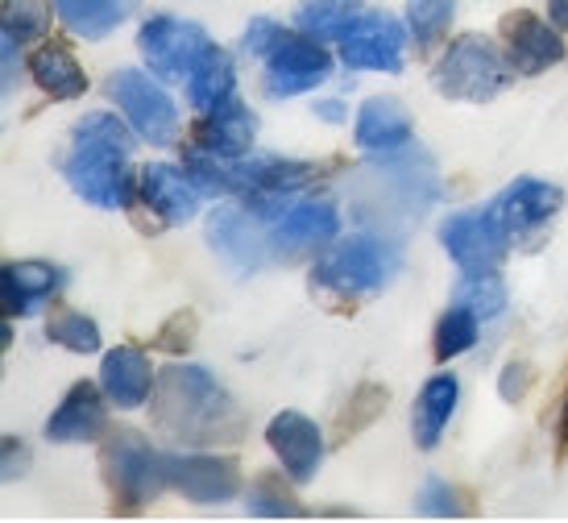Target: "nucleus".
<instances>
[{"mask_svg":"<svg viewBox=\"0 0 568 523\" xmlns=\"http://www.w3.org/2000/svg\"><path fill=\"white\" fill-rule=\"evenodd\" d=\"M510 76H515V67L506 59V50H498V42H489L486 33H460L436 63L432 83L444 100L489 104L510 88Z\"/></svg>","mask_w":568,"mask_h":523,"instance_id":"nucleus-3","label":"nucleus"},{"mask_svg":"<svg viewBox=\"0 0 568 523\" xmlns=\"http://www.w3.org/2000/svg\"><path fill=\"white\" fill-rule=\"evenodd\" d=\"M386 403H390L386 386H378V382H362V386L348 395L345 412L336 415L332 449H341V444H348L353 436H362L365 429H374V424H378V415L386 412Z\"/></svg>","mask_w":568,"mask_h":523,"instance_id":"nucleus-28","label":"nucleus"},{"mask_svg":"<svg viewBox=\"0 0 568 523\" xmlns=\"http://www.w3.org/2000/svg\"><path fill=\"white\" fill-rule=\"evenodd\" d=\"M465 308H474L477 316H498L506 308V286L498 274H469L465 283H460V295H457Z\"/></svg>","mask_w":568,"mask_h":523,"instance_id":"nucleus-34","label":"nucleus"},{"mask_svg":"<svg viewBox=\"0 0 568 523\" xmlns=\"http://www.w3.org/2000/svg\"><path fill=\"white\" fill-rule=\"evenodd\" d=\"M138 47H142L145 67H150L159 80H187L191 71H195V63H200V54L212 47V38H207V30L195 26V21L159 13L142 26Z\"/></svg>","mask_w":568,"mask_h":523,"instance_id":"nucleus-8","label":"nucleus"},{"mask_svg":"<svg viewBox=\"0 0 568 523\" xmlns=\"http://www.w3.org/2000/svg\"><path fill=\"white\" fill-rule=\"evenodd\" d=\"M457 17V0H410L407 4V26L419 47H436L448 26Z\"/></svg>","mask_w":568,"mask_h":523,"instance_id":"nucleus-30","label":"nucleus"},{"mask_svg":"<svg viewBox=\"0 0 568 523\" xmlns=\"http://www.w3.org/2000/svg\"><path fill=\"white\" fill-rule=\"evenodd\" d=\"M162 474H166V486L179 491L191 503H229L237 494V461L224 457V453H162Z\"/></svg>","mask_w":568,"mask_h":523,"instance_id":"nucleus-13","label":"nucleus"},{"mask_svg":"<svg viewBox=\"0 0 568 523\" xmlns=\"http://www.w3.org/2000/svg\"><path fill=\"white\" fill-rule=\"evenodd\" d=\"M477 312L474 308H465V303H457V308H448L440 320H436V341H432V353H436V362H453V358H460L465 349L477 345Z\"/></svg>","mask_w":568,"mask_h":523,"instance_id":"nucleus-29","label":"nucleus"},{"mask_svg":"<svg viewBox=\"0 0 568 523\" xmlns=\"http://www.w3.org/2000/svg\"><path fill=\"white\" fill-rule=\"evenodd\" d=\"M138 195H142V204L150 208L162 224H187L191 217L200 212V195H204V191L195 188L191 171H183V167L150 162V167H142Z\"/></svg>","mask_w":568,"mask_h":523,"instance_id":"nucleus-18","label":"nucleus"},{"mask_svg":"<svg viewBox=\"0 0 568 523\" xmlns=\"http://www.w3.org/2000/svg\"><path fill=\"white\" fill-rule=\"evenodd\" d=\"M109 95L112 104L125 112V121L133 125V133H142L150 145H171L179 133V109L166 95L159 80H150L145 71H112L109 76Z\"/></svg>","mask_w":568,"mask_h":523,"instance_id":"nucleus-7","label":"nucleus"},{"mask_svg":"<svg viewBox=\"0 0 568 523\" xmlns=\"http://www.w3.org/2000/svg\"><path fill=\"white\" fill-rule=\"evenodd\" d=\"M262 88L274 100H286V95L312 92L332 76V54L324 47H316V38L307 33H291L283 30L274 33V42L262 50Z\"/></svg>","mask_w":568,"mask_h":523,"instance_id":"nucleus-6","label":"nucleus"},{"mask_svg":"<svg viewBox=\"0 0 568 523\" xmlns=\"http://www.w3.org/2000/svg\"><path fill=\"white\" fill-rule=\"evenodd\" d=\"M100 470L112 499V515H142L166 486L162 453L150 449L142 432L116 429L100 449Z\"/></svg>","mask_w":568,"mask_h":523,"instance_id":"nucleus-4","label":"nucleus"},{"mask_svg":"<svg viewBox=\"0 0 568 523\" xmlns=\"http://www.w3.org/2000/svg\"><path fill=\"white\" fill-rule=\"evenodd\" d=\"M556 444H560V453H568V391H565V408H560V429H556Z\"/></svg>","mask_w":568,"mask_h":523,"instance_id":"nucleus-40","label":"nucleus"},{"mask_svg":"<svg viewBox=\"0 0 568 523\" xmlns=\"http://www.w3.org/2000/svg\"><path fill=\"white\" fill-rule=\"evenodd\" d=\"M0 21H4V30L13 33V38L33 42L50 26V0H4L0 4Z\"/></svg>","mask_w":568,"mask_h":523,"instance_id":"nucleus-33","label":"nucleus"},{"mask_svg":"<svg viewBox=\"0 0 568 523\" xmlns=\"http://www.w3.org/2000/svg\"><path fill=\"white\" fill-rule=\"evenodd\" d=\"M548 21L560 26V30H568V0H548Z\"/></svg>","mask_w":568,"mask_h":523,"instance_id":"nucleus-39","label":"nucleus"},{"mask_svg":"<svg viewBox=\"0 0 568 523\" xmlns=\"http://www.w3.org/2000/svg\"><path fill=\"white\" fill-rule=\"evenodd\" d=\"M531 382H536V370L527 362H506L503 374H498V395L506 403H523V399L531 395Z\"/></svg>","mask_w":568,"mask_h":523,"instance_id":"nucleus-36","label":"nucleus"},{"mask_svg":"<svg viewBox=\"0 0 568 523\" xmlns=\"http://www.w3.org/2000/svg\"><path fill=\"white\" fill-rule=\"evenodd\" d=\"M30 67L33 83L50 95V100H80L88 92V71L80 67V59L63 47V42H42V47L30 50Z\"/></svg>","mask_w":568,"mask_h":523,"instance_id":"nucleus-23","label":"nucleus"},{"mask_svg":"<svg viewBox=\"0 0 568 523\" xmlns=\"http://www.w3.org/2000/svg\"><path fill=\"white\" fill-rule=\"evenodd\" d=\"M21 465H26V444L17 441V436H4V444H0V477L13 482L21 474Z\"/></svg>","mask_w":568,"mask_h":523,"instance_id":"nucleus-38","label":"nucleus"},{"mask_svg":"<svg viewBox=\"0 0 568 523\" xmlns=\"http://www.w3.org/2000/svg\"><path fill=\"white\" fill-rule=\"evenodd\" d=\"M250 515L253 520H300L307 511L295 503V494L286 491L274 474H262L257 486L250 491Z\"/></svg>","mask_w":568,"mask_h":523,"instance_id":"nucleus-31","label":"nucleus"},{"mask_svg":"<svg viewBox=\"0 0 568 523\" xmlns=\"http://www.w3.org/2000/svg\"><path fill=\"white\" fill-rule=\"evenodd\" d=\"M67 283V274L50 262H9L0 270V286H4V316H30L42 303Z\"/></svg>","mask_w":568,"mask_h":523,"instance_id":"nucleus-21","label":"nucleus"},{"mask_svg":"<svg viewBox=\"0 0 568 523\" xmlns=\"http://www.w3.org/2000/svg\"><path fill=\"white\" fill-rule=\"evenodd\" d=\"M266 441L274 449V457L283 461V470L291 482H312L324 465V432L312 415L303 412H278L266 424Z\"/></svg>","mask_w":568,"mask_h":523,"instance_id":"nucleus-16","label":"nucleus"},{"mask_svg":"<svg viewBox=\"0 0 568 523\" xmlns=\"http://www.w3.org/2000/svg\"><path fill=\"white\" fill-rule=\"evenodd\" d=\"M54 13L80 38H109L129 17V4L125 0H59Z\"/></svg>","mask_w":568,"mask_h":523,"instance_id":"nucleus-27","label":"nucleus"},{"mask_svg":"<svg viewBox=\"0 0 568 523\" xmlns=\"http://www.w3.org/2000/svg\"><path fill=\"white\" fill-rule=\"evenodd\" d=\"M229 95H237V67H233V54L224 47H212L200 54L195 71L187 76V100L195 112H212L216 104H224Z\"/></svg>","mask_w":568,"mask_h":523,"instance_id":"nucleus-25","label":"nucleus"},{"mask_svg":"<svg viewBox=\"0 0 568 523\" xmlns=\"http://www.w3.org/2000/svg\"><path fill=\"white\" fill-rule=\"evenodd\" d=\"M154 365L145 358L142 349L133 345H121V349H109L104 353V365H100V386H104V395L116 403V408H142L150 391H154Z\"/></svg>","mask_w":568,"mask_h":523,"instance_id":"nucleus-20","label":"nucleus"},{"mask_svg":"<svg viewBox=\"0 0 568 523\" xmlns=\"http://www.w3.org/2000/svg\"><path fill=\"white\" fill-rule=\"evenodd\" d=\"M162 349H171V353H183V349H191V341H195V320H191V312H179V316L162 329Z\"/></svg>","mask_w":568,"mask_h":523,"instance_id":"nucleus-37","label":"nucleus"},{"mask_svg":"<svg viewBox=\"0 0 568 523\" xmlns=\"http://www.w3.org/2000/svg\"><path fill=\"white\" fill-rule=\"evenodd\" d=\"M207 241L212 250L237 270V274H253L270 262V245H274V233H270V221L257 217L250 204L245 208H221L207 217Z\"/></svg>","mask_w":568,"mask_h":523,"instance_id":"nucleus-12","label":"nucleus"},{"mask_svg":"<svg viewBox=\"0 0 568 523\" xmlns=\"http://www.w3.org/2000/svg\"><path fill=\"white\" fill-rule=\"evenodd\" d=\"M154 420L166 436L183 444H216L237 432L233 395L212 370L171 365L154 382Z\"/></svg>","mask_w":568,"mask_h":523,"instance_id":"nucleus-2","label":"nucleus"},{"mask_svg":"<svg viewBox=\"0 0 568 523\" xmlns=\"http://www.w3.org/2000/svg\"><path fill=\"white\" fill-rule=\"evenodd\" d=\"M47 336L54 345H67L75 349V353H100V329H95L92 316H83V312H54L47 320Z\"/></svg>","mask_w":568,"mask_h":523,"instance_id":"nucleus-32","label":"nucleus"},{"mask_svg":"<svg viewBox=\"0 0 568 523\" xmlns=\"http://www.w3.org/2000/svg\"><path fill=\"white\" fill-rule=\"evenodd\" d=\"M440 245L444 254L460 266V274H498L503 254L510 238L498 224L494 212H457V217H444L440 221Z\"/></svg>","mask_w":568,"mask_h":523,"instance_id":"nucleus-9","label":"nucleus"},{"mask_svg":"<svg viewBox=\"0 0 568 523\" xmlns=\"http://www.w3.org/2000/svg\"><path fill=\"white\" fill-rule=\"evenodd\" d=\"M460 399V382L453 374H436V379L424 382V391L415 399V415H410V436L419 449H436L448 429V420L457 412Z\"/></svg>","mask_w":568,"mask_h":523,"instance_id":"nucleus-24","label":"nucleus"},{"mask_svg":"<svg viewBox=\"0 0 568 523\" xmlns=\"http://www.w3.org/2000/svg\"><path fill=\"white\" fill-rule=\"evenodd\" d=\"M270 221V233H274V245L295 254V250H312V245H324V241L336 238L341 229V217H336V204L328 200H283V204L257 212Z\"/></svg>","mask_w":568,"mask_h":523,"instance_id":"nucleus-15","label":"nucleus"},{"mask_svg":"<svg viewBox=\"0 0 568 523\" xmlns=\"http://www.w3.org/2000/svg\"><path fill=\"white\" fill-rule=\"evenodd\" d=\"M415 515H424V520H460V515H469L465 503H460V494L444 482V477H427L419 499H415Z\"/></svg>","mask_w":568,"mask_h":523,"instance_id":"nucleus-35","label":"nucleus"},{"mask_svg":"<svg viewBox=\"0 0 568 523\" xmlns=\"http://www.w3.org/2000/svg\"><path fill=\"white\" fill-rule=\"evenodd\" d=\"M398 274V254L382 238H348L332 254H324L312 279L320 291H332L336 300H365L378 295L382 286Z\"/></svg>","mask_w":568,"mask_h":523,"instance_id":"nucleus-5","label":"nucleus"},{"mask_svg":"<svg viewBox=\"0 0 568 523\" xmlns=\"http://www.w3.org/2000/svg\"><path fill=\"white\" fill-rule=\"evenodd\" d=\"M336 47H341V63L348 71H386V76H398L403 71L407 30L398 26V17L382 13V9H365Z\"/></svg>","mask_w":568,"mask_h":523,"instance_id":"nucleus-11","label":"nucleus"},{"mask_svg":"<svg viewBox=\"0 0 568 523\" xmlns=\"http://www.w3.org/2000/svg\"><path fill=\"white\" fill-rule=\"evenodd\" d=\"M560 208H565V188H556L548 179H531V174L506 183V188L489 200V212L498 217V224L506 229V238L519 241V245H531V241L544 233V224L552 221Z\"/></svg>","mask_w":568,"mask_h":523,"instance_id":"nucleus-10","label":"nucleus"},{"mask_svg":"<svg viewBox=\"0 0 568 523\" xmlns=\"http://www.w3.org/2000/svg\"><path fill=\"white\" fill-rule=\"evenodd\" d=\"M560 26L536 17L531 9H515V13L503 17L498 26V38H503V50L510 67L519 76H544L552 71L556 63H565V38H560Z\"/></svg>","mask_w":568,"mask_h":523,"instance_id":"nucleus-14","label":"nucleus"},{"mask_svg":"<svg viewBox=\"0 0 568 523\" xmlns=\"http://www.w3.org/2000/svg\"><path fill=\"white\" fill-rule=\"evenodd\" d=\"M316 112H320V121H332V125H336V121H345V109H341L336 100H332V104H316Z\"/></svg>","mask_w":568,"mask_h":523,"instance_id":"nucleus-41","label":"nucleus"},{"mask_svg":"<svg viewBox=\"0 0 568 523\" xmlns=\"http://www.w3.org/2000/svg\"><path fill=\"white\" fill-rule=\"evenodd\" d=\"M357 145L362 150H407L410 145V112L390 95H369L357 109Z\"/></svg>","mask_w":568,"mask_h":523,"instance_id":"nucleus-22","label":"nucleus"},{"mask_svg":"<svg viewBox=\"0 0 568 523\" xmlns=\"http://www.w3.org/2000/svg\"><path fill=\"white\" fill-rule=\"evenodd\" d=\"M129 129L112 112L83 117L71 133V150L63 159V174L71 191L104 212H121L138 195V179L129 167Z\"/></svg>","mask_w":568,"mask_h":523,"instance_id":"nucleus-1","label":"nucleus"},{"mask_svg":"<svg viewBox=\"0 0 568 523\" xmlns=\"http://www.w3.org/2000/svg\"><path fill=\"white\" fill-rule=\"evenodd\" d=\"M362 13L365 4H357V0H303L295 9V26L316 42H341Z\"/></svg>","mask_w":568,"mask_h":523,"instance_id":"nucleus-26","label":"nucleus"},{"mask_svg":"<svg viewBox=\"0 0 568 523\" xmlns=\"http://www.w3.org/2000/svg\"><path fill=\"white\" fill-rule=\"evenodd\" d=\"M253 138H257V117L245 100L229 95L212 112H200V121L191 129V150L212 154V159H245Z\"/></svg>","mask_w":568,"mask_h":523,"instance_id":"nucleus-17","label":"nucleus"},{"mask_svg":"<svg viewBox=\"0 0 568 523\" xmlns=\"http://www.w3.org/2000/svg\"><path fill=\"white\" fill-rule=\"evenodd\" d=\"M104 399H100V386L95 382H75L63 395V403L50 412L47 420V441L54 444H88L104 432Z\"/></svg>","mask_w":568,"mask_h":523,"instance_id":"nucleus-19","label":"nucleus"}]
</instances>
